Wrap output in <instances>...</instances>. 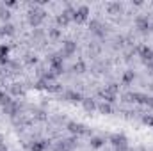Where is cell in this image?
Masks as SVG:
<instances>
[{
  "label": "cell",
  "instance_id": "obj_1",
  "mask_svg": "<svg viewBox=\"0 0 153 151\" xmlns=\"http://www.w3.org/2000/svg\"><path fill=\"white\" fill-rule=\"evenodd\" d=\"M45 18H46V11L38 7V5H34V9H30L27 13V21H29V25L32 29H38L39 25L45 21Z\"/></svg>",
  "mask_w": 153,
  "mask_h": 151
},
{
  "label": "cell",
  "instance_id": "obj_2",
  "mask_svg": "<svg viewBox=\"0 0 153 151\" xmlns=\"http://www.w3.org/2000/svg\"><path fill=\"white\" fill-rule=\"evenodd\" d=\"M73 14H75V9L73 7H68L66 11L59 13L55 16V23H57V29H66L71 21H73Z\"/></svg>",
  "mask_w": 153,
  "mask_h": 151
},
{
  "label": "cell",
  "instance_id": "obj_3",
  "mask_svg": "<svg viewBox=\"0 0 153 151\" xmlns=\"http://www.w3.org/2000/svg\"><path fill=\"white\" fill-rule=\"evenodd\" d=\"M66 128H68V132L71 133V135H91V128L89 126H85V124H82V123H76V121H68L66 123Z\"/></svg>",
  "mask_w": 153,
  "mask_h": 151
},
{
  "label": "cell",
  "instance_id": "obj_4",
  "mask_svg": "<svg viewBox=\"0 0 153 151\" xmlns=\"http://www.w3.org/2000/svg\"><path fill=\"white\" fill-rule=\"evenodd\" d=\"M109 141H111V144L116 148V151H128L130 150L128 139H126V135H123V133H112V135L109 137Z\"/></svg>",
  "mask_w": 153,
  "mask_h": 151
},
{
  "label": "cell",
  "instance_id": "obj_5",
  "mask_svg": "<svg viewBox=\"0 0 153 151\" xmlns=\"http://www.w3.org/2000/svg\"><path fill=\"white\" fill-rule=\"evenodd\" d=\"M48 62H50V71H53L57 76L62 75V71H64V62H62L61 53H53V55H50Z\"/></svg>",
  "mask_w": 153,
  "mask_h": 151
},
{
  "label": "cell",
  "instance_id": "obj_6",
  "mask_svg": "<svg viewBox=\"0 0 153 151\" xmlns=\"http://www.w3.org/2000/svg\"><path fill=\"white\" fill-rule=\"evenodd\" d=\"M89 7L87 5H78L75 9V14H73V21L78 23V25H82V23H85L87 20H89Z\"/></svg>",
  "mask_w": 153,
  "mask_h": 151
},
{
  "label": "cell",
  "instance_id": "obj_7",
  "mask_svg": "<svg viewBox=\"0 0 153 151\" xmlns=\"http://www.w3.org/2000/svg\"><path fill=\"white\" fill-rule=\"evenodd\" d=\"M75 52H76V43L73 41V39L62 41V48H61V57H62V59L75 55Z\"/></svg>",
  "mask_w": 153,
  "mask_h": 151
},
{
  "label": "cell",
  "instance_id": "obj_8",
  "mask_svg": "<svg viewBox=\"0 0 153 151\" xmlns=\"http://www.w3.org/2000/svg\"><path fill=\"white\" fill-rule=\"evenodd\" d=\"M135 27H137V30H139V32L146 34V32L152 29V23H150L148 16H144V14H139V16H135Z\"/></svg>",
  "mask_w": 153,
  "mask_h": 151
},
{
  "label": "cell",
  "instance_id": "obj_9",
  "mask_svg": "<svg viewBox=\"0 0 153 151\" xmlns=\"http://www.w3.org/2000/svg\"><path fill=\"white\" fill-rule=\"evenodd\" d=\"M50 146H52V142L48 139H39V141H34L29 148H30V151H46Z\"/></svg>",
  "mask_w": 153,
  "mask_h": 151
},
{
  "label": "cell",
  "instance_id": "obj_10",
  "mask_svg": "<svg viewBox=\"0 0 153 151\" xmlns=\"http://www.w3.org/2000/svg\"><path fill=\"white\" fill-rule=\"evenodd\" d=\"M64 100H66V101H71V103H82L84 96H82V93L70 89V91H66V93H64Z\"/></svg>",
  "mask_w": 153,
  "mask_h": 151
},
{
  "label": "cell",
  "instance_id": "obj_11",
  "mask_svg": "<svg viewBox=\"0 0 153 151\" xmlns=\"http://www.w3.org/2000/svg\"><path fill=\"white\" fill-rule=\"evenodd\" d=\"M89 30H91L94 36H98V38H103V36H105V30H103V27H102V23H100L98 20H91V21H89Z\"/></svg>",
  "mask_w": 153,
  "mask_h": 151
},
{
  "label": "cell",
  "instance_id": "obj_12",
  "mask_svg": "<svg viewBox=\"0 0 153 151\" xmlns=\"http://www.w3.org/2000/svg\"><path fill=\"white\" fill-rule=\"evenodd\" d=\"M139 57L146 64H150V62H153V50L150 46H139Z\"/></svg>",
  "mask_w": 153,
  "mask_h": 151
},
{
  "label": "cell",
  "instance_id": "obj_13",
  "mask_svg": "<svg viewBox=\"0 0 153 151\" xmlns=\"http://www.w3.org/2000/svg\"><path fill=\"white\" fill-rule=\"evenodd\" d=\"M2 109H4V114H7V115H11V117L18 115V114H20V110H22L20 103H16V101H11L9 105H5V107H2Z\"/></svg>",
  "mask_w": 153,
  "mask_h": 151
},
{
  "label": "cell",
  "instance_id": "obj_14",
  "mask_svg": "<svg viewBox=\"0 0 153 151\" xmlns=\"http://www.w3.org/2000/svg\"><path fill=\"white\" fill-rule=\"evenodd\" d=\"M123 11H125V7H123V4L121 2H109L107 4V13L109 14H123Z\"/></svg>",
  "mask_w": 153,
  "mask_h": 151
},
{
  "label": "cell",
  "instance_id": "obj_15",
  "mask_svg": "<svg viewBox=\"0 0 153 151\" xmlns=\"http://www.w3.org/2000/svg\"><path fill=\"white\" fill-rule=\"evenodd\" d=\"M82 107H84V110H85V112L93 114L96 109H98V103H96L93 98H84V100H82Z\"/></svg>",
  "mask_w": 153,
  "mask_h": 151
},
{
  "label": "cell",
  "instance_id": "obj_16",
  "mask_svg": "<svg viewBox=\"0 0 153 151\" xmlns=\"http://www.w3.org/2000/svg\"><path fill=\"white\" fill-rule=\"evenodd\" d=\"M89 146H91L93 150H102V148L105 146V139H103V137H98V135L89 137Z\"/></svg>",
  "mask_w": 153,
  "mask_h": 151
},
{
  "label": "cell",
  "instance_id": "obj_17",
  "mask_svg": "<svg viewBox=\"0 0 153 151\" xmlns=\"http://www.w3.org/2000/svg\"><path fill=\"white\" fill-rule=\"evenodd\" d=\"M134 80H135V73H134L132 70L125 71L123 76H121V84H123V85H130V84H134Z\"/></svg>",
  "mask_w": 153,
  "mask_h": 151
},
{
  "label": "cell",
  "instance_id": "obj_18",
  "mask_svg": "<svg viewBox=\"0 0 153 151\" xmlns=\"http://www.w3.org/2000/svg\"><path fill=\"white\" fill-rule=\"evenodd\" d=\"M2 32H4V36H7V38H13L14 34H16V27L9 21V23H4L2 25Z\"/></svg>",
  "mask_w": 153,
  "mask_h": 151
},
{
  "label": "cell",
  "instance_id": "obj_19",
  "mask_svg": "<svg viewBox=\"0 0 153 151\" xmlns=\"http://www.w3.org/2000/svg\"><path fill=\"white\" fill-rule=\"evenodd\" d=\"M71 71H73V73H78V75H82V73L87 71V64H85L84 61H76L75 64L71 66Z\"/></svg>",
  "mask_w": 153,
  "mask_h": 151
},
{
  "label": "cell",
  "instance_id": "obj_20",
  "mask_svg": "<svg viewBox=\"0 0 153 151\" xmlns=\"http://www.w3.org/2000/svg\"><path fill=\"white\" fill-rule=\"evenodd\" d=\"M96 110H100V114H103V115H111V114L114 112L112 105H111V103H105V101L98 103V109H96Z\"/></svg>",
  "mask_w": 153,
  "mask_h": 151
},
{
  "label": "cell",
  "instance_id": "obj_21",
  "mask_svg": "<svg viewBox=\"0 0 153 151\" xmlns=\"http://www.w3.org/2000/svg\"><path fill=\"white\" fill-rule=\"evenodd\" d=\"M62 144L66 146V150H68V151L76 150V146H78V142H76V137H75V135H73V137H70V139H62Z\"/></svg>",
  "mask_w": 153,
  "mask_h": 151
},
{
  "label": "cell",
  "instance_id": "obj_22",
  "mask_svg": "<svg viewBox=\"0 0 153 151\" xmlns=\"http://www.w3.org/2000/svg\"><path fill=\"white\" fill-rule=\"evenodd\" d=\"M9 93H11V96H23V87H22V84H11V87H9Z\"/></svg>",
  "mask_w": 153,
  "mask_h": 151
},
{
  "label": "cell",
  "instance_id": "obj_23",
  "mask_svg": "<svg viewBox=\"0 0 153 151\" xmlns=\"http://www.w3.org/2000/svg\"><path fill=\"white\" fill-rule=\"evenodd\" d=\"M0 20H2L4 23H9V20H11V11L5 9L4 5H0Z\"/></svg>",
  "mask_w": 153,
  "mask_h": 151
},
{
  "label": "cell",
  "instance_id": "obj_24",
  "mask_svg": "<svg viewBox=\"0 0 153 151\" xmlns=\"http://www.w3.org/2000/svg\"><path fill=\"white\" fill-rule=\"evenodd\" d=\"M55 78H57V75H55L53 71H45V73L41 75V80H45L46 84H53Z\"/></svg>",
  "mask_w": 153,
  "mask_h": 151
},
{
  "label": "cell",
  "instance_id": "obj_25",
  "mask_svg": "<svg viewBox=\"0 0 153 151\" xmlns=\"http://www.w3.org/2000/svg\"><path fill=\"white\" fill-rule=\"evenodd\" d=\"M100 96L103 98V101L105 103H116V100H117V96H114V94H109V93H105V91H100Z\"/></svg>",
  "mask_w": 153,
  "mask_h": 151
},
{
  "label": "cell",
  "instance_id": "obj_26",
  "mask_svg": "<svg viewBox=\"0 0 153 151\" xmlns=\"http://www.w3.org/2000/svg\"><path fill=\"white\" fill-rule=\"evenodd\" d=\"M11 101H14V100L11 98V94H7V93L0 91V105H2V107H5V105H9Z\"/></svg>",
  "mask_w": 153,
  "mask_h": 151
},
{
  "label": "cell",
  "instance_id": "obj_27",
  "mask_svg": "<svg viewBox=\"0 0 153 151\" xmlns=\"http://www.w3.org/2000/svg\"><path fill=\"white\" fill-rule=\"evenodd\" d=\"M46 91H48V93H52V94H57V93H61V91H62V85H61V84H57V82H53V84H48Z\"/></svg>",
  "mask_w": 153,
  "mask_h": 151
},
{
  "label": "cell",
  "instance_id": "obj_28",
  "mask_svg": "<svg viewBox=\"0 0 153 151\" xmlns=\"http://www.w3.org/2000/svg\"><path fill=\"white\" fill-rule=\"evenodd\" d=\"M23 61H25V64H27V66H36V64H38V57H36L34 53H27Z\"/></svg>",
  "mask_w": 153,
  "mask_h": 151
},
{
  "label": "cell",
  "instance_id": "obj_29",
  "mask_svg": "<svg viewBox=\"0 0 153 151\" xmlns=\"http://www.w3.org/2000/svg\"><path fill=\"white\" fill-rule=\"evenodd\" d=\"M61 36H62V32H61V29H50L48 30V38L50 39H53V41H57V39H61Z\"/></svg>",
  "mask_w": 153,
  "mask_h": 151
},
{
  "label": "cell",
  "instance_id": "obj_30",
  "mask_svg": "<svg viewBox=\"0 0 153 151\" xmlns=\"http://www.w3.org/2000/svg\"><path fill=\"white\" fill-rule=\"evenodd\" d=\"M103 91H105V93H109V94H114V96H117V93H119V84H109Z\"/></svg>",
  "mask_w": 153,
  "mask_h": 151
},
{
  "label": "cell",
  "instance_id": "obj_31",
  "mask_svg": "<svg viewBox=\"0 0 153 151\" xmlns=\"http://www.w3.org/2000/svg\"><path fill=\"white\" fill-rule=\"evenodd\" d=\"M141 121H143V124H146V126H153V114H144V115L141 117Z\"/></svg>",
  "mask_w": 153,
  "mask_h": 151
},
{
  "label": "cell",
  "instance_id": "obj_32",
  "mask_svg": "<svg viewBox=\"0 0 153 151\" xmlns=\"http://www.w3.org/2000/svg\"><path fill=\"white\" fill-rule=\"evenodd\" d=\"M46 87H48V84L45 80H41V78L34 84V89H38V91H46Z\"/></svg>",
  "mask_w": 153,
  "mask_h": 151
},
{
  "label": "cell",
  "instance_id": "obj_33",
  "mask_svg": "<svg viewBox=\"0 0 153 151\" xmlns=\"http://www.w3.org/2000/svg\"><path fill=\"white\" fill-rule=\"evenodd\" d=\"M34 119H36V121H46V119H48V115H46L45 110H38V112L34 114Z\"/></svg>",
  "mask_w": 153,
  "mask_h": 151
},
{
  "label": "cell",
  "instance_id": "obj_34",
  "mask_svg": "<svg viewBox=\"0 0 153 151\" xmlns=\"http://www.w3.org/2000/svg\"><path fill=\"white\" fill-rule=\"evenodd\" d=\"M2 5H4L5 9H14V7L18 5V2H16V0H5V2H4Z\"/></svg>",
  "mask_w": 153,
  "mask_h": 151
},
{
  "label": "cell",
  "instance_id": "obj_35",
  "mask_svg": "<svg viewBox=\"0 0 153 151\" xmlns=\"http://www.w3.org/2000/svg\"><path fill=\"white\" fill-rule=\"evenodd\" d=\"M0 57H9V46L7 44H0Z\"/></svg>",
  "mask_w": 153,
  "mask_h": 151
},
{
  "label": "cell",
  "instance_id": "obj_36",
  "mask_svg": "<svg viewBox=\"0 0 153 151\" xmlns=\"http://www.w3.org/2000/svg\"><path fill=\"white\" fill-rule=\"evenodd\" d=\"M9 64V57H0V66H7Z\"/></svg>",
  "mask_w": 153,
  "mask_h": 151
},
{
  "label": "cell",
  "instance_id": "obj_37",
  "mask_svg": "<svg viewBox=\"0 0 153 151\" xmlns=\"http://www.w3.org/2000/svg\"><path fill=\"white\" fill-rule=\"evenodd\" d=\"M132 5H135V7H141V5H144V2H143V0H132Z\"/></svg>",
  "mask_w": 153,
  "mask_h": 151
},
{
  "label": "cell",
  "instance_id": "obj_38",
  "mask_svg": "<svg viewBox=\"0 0 153 151\" xmlns=\"http://www.w3.org/2000/svg\"><path fill=\"white\" fill-rule=\"evenodd\" d=\"M146 107H150V109H153V96H150V100H148V103H146Z\"/></svg>",
  "mask_w": 153,
  "mask_h": 151
},
{
  "label": "cell",
  "instance_id": "obj_39",
  "mask_svg": "<svg viewBox=\"0 0 153 151\" xmlns=\"http://www.w3.org/2000/svg\"><path fill=\"white\" fill-rule=\"evenodd\" d=\"M0 151H7V148H5V144H0Z\"/></svg>",
  "mask_w": 153,
  "mask_h": 151
},
{
  "label": "cell",
  "instance_id": "obj_40",
  "mask_svg": "<svg viewBox=\"0 0 153 151\" xmlns=\"http://www.w3.org/2000/svg\"><path fill=\"white\" fill-rule=\"evenodd\" d=\"M5 36H4V32H2V27H0V39H4Z\"/></svg>",
  "mask_w": 153,
  "mask_h": 151
},
{
  "label": "cell",
  "instance_id": "obj_41",
  "mask_svg": "<svg viewBox=\"0 0 153 151\" xmlns=\"http://www.w3.org/2000/svg\"><path fill=\"white\" fill-rule=\"evenodd\" d=\"M0 144H4V135H0Z\"/></svg>",
  "mask_w": 153,
  "mask_h": 151
},
{
  "label": "cell",
  "instance_id": "obj_42",
  "mask_svg": "<svg viewBox=\"0 0 153 151\" xmlns=\"http://www.w3.org/2000/svg\"><path fill=\"white\" fill-rule=\"evenodd\" d=\"M105 151H109V150H105Z\"/></svg>",
  "mask_w": 153,
  "mask_h": 151
},
{
  "label": "cell",
  "instance_id": "obj_43",
  "mask_svg": "<svg viewBox=\"0 0 153 151\" xmlns=\"http://www.w3.org/2000/svg\"><path fill=\"white\" fill-rule=\"evenodd\" d=\"M7 151H9V150H7Z\"/></svg>",
  "mask_w": 153,
  "mask_h": 151
}]
</instances>
